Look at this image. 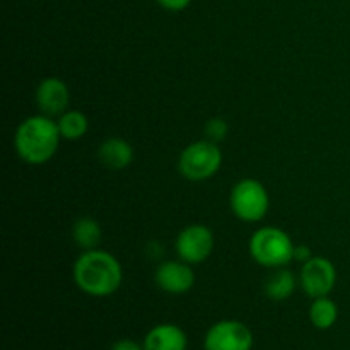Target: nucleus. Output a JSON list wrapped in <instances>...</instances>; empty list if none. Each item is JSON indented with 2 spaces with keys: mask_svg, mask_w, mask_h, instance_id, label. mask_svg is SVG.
Here are the masks:
<instances>
[{
  "mask_svg": "<svg viewBox=\"0 0 350 350\" xmlns=\"http://www.w3.org/2000/svg\"><path fill=\"white\" fill-rule=\"evenodd\" d=\"M109 350H146L144 349V344H139V342L132 340V338H120L115 344L111 345Z\"/></svg>",
  "mask_w": 350,
  "mask_h": 350,
  "instance_id": "aec40b11",
  "label": "nucleus"
},
{
  "mask_svg": "<svg viewBox=\"0 0 350 350\" xmlns=\"http://www.w3.org/2000/svg\"><path fill=\"white\" fill-rule=\"evenodd\" d=\"M338 320V306L330 296L317 297L310 306V321L318 330H330Z\"/></svg>",
  "mask_w": 350,
  "mask_h": 350,
  "instance_id": "2eb2a0df",
  "label": "nucleus"
},
{
  "mask_svg": "<svg viewBox=\"0 0 350 350\" xmlns=\"http://www.w3.org/2000/svg\"><path fill=\"white\" fill-rule=\"evenodd\" d=\"M133 146L122 137H109L98 147V161L111 171L126 170L133 163Z\"/></svg>",
  "mask_w": 350,
  "mask_h": 350,
  "instance_id": "f8f14e48",
  "label": "nucleus"
},
{
  "mask_svg": "<svg viewBox=\"0 0 350 350\" xmlns=\"http://www.w3.org/2000/svg\"><path fill=\"white\" fill-rule=\"evenodd\" d=\"M297 287V279L291 270H287L286 267L282 269H275V272L270 273L269 279L265 280V286H263V291H265V296L269 297L270 301H286L289 299L294 294Z\"/></svg>",
  "mask_w": 350,
  "mask_h": 350,
  "instance_id": "ddd939ff",
  "label": "nucleus"
},
{
  "mask_svg": "<svg viewBox=\"0 0 350 350\" xmlns=\"http://www.w3.org/2000/svg\"><path fill=\"white\" fill-rule=\"evenodd\" d=\"M294 241L284 229L263 226L256 229L248 243L250 256L265 269H282L294 262Z\"/></svg>",
  "mask_w": 350,
  "mask_h": 350,
  "instance_id": "7ed1b4c3",
  "label": "nucleus"
},
{
  "mask_svg": "<svg viewBox=\"0 0 350 350\" xmlns=\"http://www.w3.org/2000/svg\"><path fill=\"white\" fill-rule=\"evenodd\" d=\"M75 286L91 297H109L122 287L123 267L113 253L96 248L82 252L72 269Z\"/></svg>",
  "mask_w": 350,
  "mask_h": 350,
  "instance_id": "f257e3e1",
  "label": "nucleus"
},
{
  "mask_svg": "<svg viewBox=\"0 0 350 350\" xmlns=\"http://www.w3.org/2000/svg\"><path fill=\"white\" fill-rule=\"evenodd\" d=\"M60 130L57 120L46 115L27 116L14 133V149L23 163L41 166L50 163L60 147Z\"/></svg>",
  "mask_w": 350,
  "mask_h": 350,
  "instance_id": "f03ea898",
  "label": "nucleus"
},
{
  "mask_svg": "<svg viewBox=\"0 0 350 350\" xmlns=\"http://www.w3.org/2000/svg\"><path fill=\"white\" fill-rule=\"evenodd\" d=\"M229 205L231 211L239 221L255 224L265 219L270 208L269 190L262 181L255 178H243L229 193Z\"/></svg>",
  "mask_w": 350,
  "mask_h": 350,
  "instance_id": "39448f33",
  "label": "nucleus"
},
{
  "mask_svg": "<svg viewBox=\"0 0 350 350\" xmlns=\"http://www.w3.org/2000/svg\"><path fill=\"white\" fill-rule=\"evenodd\" d=\"M204 133L207 140H212V142L215 144H221L229 133V123L226 122L222 116H212V118H208L207 122H205Z\"/></svg>",
  "mask_w": 350,
  "mask_h": 350,
  "instance_id": "f3484780",
  "label": "nucleus"
},
{
  "mask_svg": "<svg viewBox=\"0 0 350 350\" xmlns=\"http://www.w3.org/2000/svg\"><path fill=\"white\" fill-rule=\"evenodd\" d=\"M163 9L171 10V12H180L185 10L191 3V0H156Z\"/></svg>",
  "mask_w": 350,
  "mask_h": 350,
  "instance_id": "6ab92c4d",
  "label": "nucleus"
},
{
  "mask_svg": "<svg viewBox=\"0 0 350 350\" xmlns=\"http://www.w3.org/2000/svg\"><path fill=\"white\" fill-rule=\"evenodd\" d=\"M72 239L82 252L99 248V243L103 239L101 224L89 215L79 217L72 226Z\"/></svg>",
  "mask_w": 350,
  "mask_h": 350,
  "instance_id": "4468645a",
  "label": "nucleus"
},
{
  "mask_svg": "<svg viewBox=\"0 0 350 350\" xmlns=\"http://www.w3.org/2000/svg\"><path fill=\"white\" fill-rule=\"evenodd\" d=\"M313 256H314L313 250H311L308 245H296V246H294V262H297V263H301V265H303V263L310 262Z\"/></svg>",
  "mask_w": 350,
  "mask_h": 350,
  "instance_id": "a211bd4d",
  "label": "nucleus"
},
{
  "mask_svg": "<svg viewBox=\"0 0 350 350\" xmlns=\"http://www.w3.org/2000/svg\"><path fill=\"white\" fill-rule=\"evenodd\" d=\"M34 103L38 106V111L41 115H46L55 118L60 116L68 109L70 103V89L67 82L60 77H44L34 91Z\"/></svg>",
  "mask_w": 350,
  "mask_h": 350,
  "instance_id": "9d476101",
  "label": "nucleus"
},
{
  "mask_svg": "<svg viewBox=\"0 0 350 350\" xmlns=\"http://www.w3.org/2000/svg\"><path fill=\"white\" fill-rule=\"evenodd\" d=\"M299 284L304 294L311 299L330 296L337 284V267L327 256L314 255L301 267Z\"/></svg>",
  "mask_w": 350,
  "mask_h": 350,
  "instance_id": "6e6552de",
  "label": "nucleus"
},
{
  "mask_svg": "<svg viewBox=\"0 0 350 350\" xmlns=\"http://www.w3.org/2000/svg\"><path fill=\"white\" fill-rule=\"evenodd\" d=\"M222 159L224 157L219 144L207 139L195 140L181 150L178 170L188 181H207L219 173Z\"/></svg>",
  "mask_w": 350,
  "mask_h": 350,
  "instance_id": "20e7f679",
  "label": "nucleus"
},
{
  "mask_svg": "<svg viewBox=\"0 0 350 350\" xmlns=\"http://www.w3.org/2000/svg\"><path fill=\"white\" fill-rule=\"evenodd\" d=\"M193 265L178 260H166L159 263L154 272V282L163 293L171 296H181L191 291L195 286V272L191 269Z\"/></svg>",
  "mask_w": 350,
  "mask_h": 350,
  "instance_id": "1a4fd4ad",
  "label": "nucleus"
},
{
  "mask_svg": "<svg viewBox=\"0 0 350 350\" xmlns=\"http://www.w3.org/2000/svg\"><path fill=\"white\" fill-rule=\"evenodd\" d=\"M58 130L64 140H79L88 133L89 130V118L85 113L79 109H67L57 118Z\"/></svg>",
  "mask_w": 350,
  "mask_h": 350,
  "instance_id": "dca6fc26",
  "label": "nucleus"
},
{
  "mask_svg": "<svg viewBox=\"0 0 350 350\" xmlns=\"http://www.w3.org/2000/svg\"><path fill=\"white\" fill-rule=\"evenodd\" d=\"M253 344V332L238 320L217 321L204 337V350H252Z\"/></svg>",
  "mask_w": 350,
  "mask_h": 350,
  "instance_id": "0eeeda50",
  "label": "nucleus"
},
{
  "mask_svg": "<svg viewBox=\"0 0 350 350\" xmlns=\"http://www.w3.org/2000/svg\"><path fill=\"white\" fill-rule=\"evenodd\" d=\"M142 344L146 350H187L188 337L178 325L161 323L147 332Z\"/></svg>",
  "mask_w": 350,
  "mask_h": 350,
  "instance_id": "9b49d317",
  "label": "nucleus"
},
{
  "mask_svg": "<svg viewBox=\"0 0 350 350\" xmlns=\"http://www.w3.org/2000/svg\"><path fill=\"white\" fill-rule=\"evenodd\" d=\"M215 248V236L205 224H190L178 232L174 239V252L178 258L190 265H198L211 258Z\"/></svg>",
  "mask_w": 350,
  "mask_h": 350,
  "instance_id": "423d86ee",
  "label": "nucleus"
}]
</instances>
